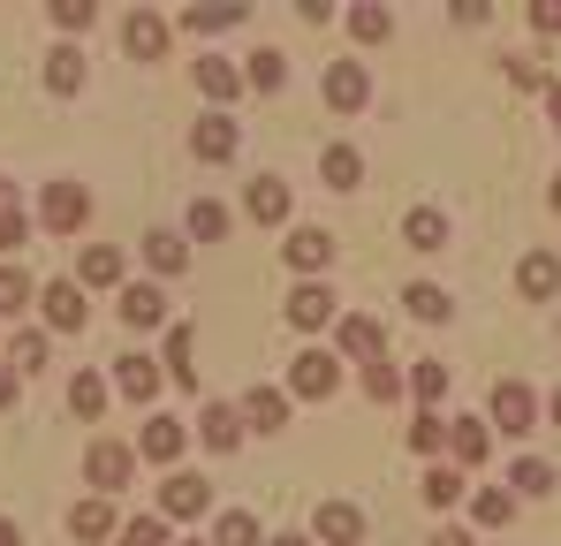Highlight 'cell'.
<instances>
[{"instance_id":"6da1fadb","label":"cell","mask_w":561,"mask_h":546,"mask_svg":"<svg viewBox=\"0 0 561 546\" xmlns=\"http://www.w3.org/2000/svg\"><path fill=\"white\" fill-rule=\"evenodd\" d=\"M342 387V357L334 350H296L288 357V402H327Z\"/></svg>"},{"instance_id":"7a4b0ae2","label":"cell","mask_w":561,"mask_h":546,"mask_svg":"<svg viewBox=\"0 0 561 546\" xmlns=\"http://www.w3.org/2000/svg\"><path fill=\"white\" fill-rule=\"evenodd\" d=\"M84 213H92V190H84V182H46L38 220H46L54 236H77V228H84Z\"/></svg>"},{"instance_id":"3957f363","label":"cell","mask_w":561,"mask_h":546,"mask_svg":"<svg viewBox=\"0 0 561 546\" xmlns=\"http://www.w3.org/2000/svg\"><path fill=\"white\" fill-rule=\"evenodd\" d=\"M493 425L516 441V433H539V395L524 387V379H501L493 387Z\"/></svg>"},{"instance_id":"277c9868","label":"cell","mask_w":561,"mask_h":546,"mask_svg":"<svg viewBox=\"0 0 561 546\" xmlns=\"http://www.w3.org/2000/svg\"><path fill=\"white\" fill-rule=\"evenodd\" d=\"M205 501H213V486H205L197 470H168V486H160V516H168V524L205 516Z\"/></svg>"},{"instance_id":"5b68a950","label":"cell","mask_w":561,"mask_h":546,"mask_svg":"<svg viewBox=\"0 0 561 546\" xmlns=\"http://www.w3.org/2000/svg\"><path fill=\"white\" fill-rule=\"evenodd\" d=\"M311 539L357 546L365 539V509H357V501H319V509H311Z\"/></svg>"},{"instance_id":"8992f818","label":"cell","mask_w":561,"mask_h":546,"mask_svg":"<svg viewBox=\"0 0 561 546\" xmlns=\"http://www.w3.org/2000/svg\"><path fill=\"white\" fill-rule=\"evenodd\" d=\"M129 470H137V448H122V441H92L84 478H92L99 493H122V486H129Z\"/></svg>"},{"instance_id":"52a82bcc","label":"cell","mask_w":561,"mask_h":546,"mask_svg":"<svg viewBox=\"0 0 561 546\" xmlns=\"http://www.w3.org/2000/svg\"><path fill=\"white\" fill-rule=\"evenodd\" d=\"M38 304H46V327H54V334H77V327L92 319V304H84V288H77V281L38 288Z\"/></svg>"},{"instance_id":"ba28073f","label":"cell","mask_w":561,"mask_h":546,"mask_svg":"<svg viewBox=\"0 0 561 546\" xmlns=\"http://www.w3.org/2000/svg\"><path fill=\"white\" fill-rule=\"evenodd\" d=\"M327 319H334V288H327V281H296V288H288V327L319 334Z\"/></svg>"},{"instance_id":"9c48e42d","label":"cell","mask_w":561,"mask_h":546,"mask_svg":"<svg viewBox=\"0 0 561 546\" xmlns=\"http://www.w3.org/2000/svg\"><path fill=\"white\" fill-rule=\"evenodd\" d=\"M327 106H342V114H357L365 99H373V77H365V61H327Z\"/></svg>"},{"instance_id":"30bf717a","label":"cell","mask_w":561,"mask_h":546,"mask_svg":"<svg viewBox=\"0 0 561 546\" xmlns=\"http://www.w3.org/2000/svg\"><path fill=\"white\" fill-rule=\"evenodd\" d=\"M280 259H288V266H296L304 281H311L319 266H334V236H327V228H288V243H280Z\"/></svg>"},{"instance_id":"8fae6325","label":"cell","mask_w":561,"mask_h":546,"mask_svg":"<svg viewBox=\"0 0 561 546\" xmlns=\"http://www.w3.org/2000/svg\"><path fill=\"white\" fill-rule=\"evenodd\" d=\"M122 327H137V334L168 327V296H160L152 281H129V288H122Z\"/></svg>"},{"instance_id":"7c38bea8","label":"cell","mask_w":561,"mask_h":546,"mask_svg":"<svg viewBox=\"0 0 561 546\" xmlns=\"http://www.w3.org/2000/svg\"><path fill=\"white\" fill-rule=\"evenodd\" d=\"M183 448H190L183 418H145V433H137V455H145V463H175Z\"/></svg>"},{"instance_id":"4fadbf2b","label":"cell","mask_w":561,"mask_h":546,"mask_svg":"<svg viewBox=\"0 0 561 546\" xmlns=\"http://www.w3.org/2000/svg\"><path fill=\"white\" fill-rule=\"evenodd\" d=\"M160 379H168V372H160V364L145 357V350H129V357H114V387H122L129 402H152V395H160Z\"/></svg>"},{"instance_id":"5bb4252c","label":"cell","mask_w":561,"mask_h":546,"mask_svg":"<svg viewBox=\"0 0 561 546\" xmlns=\"http://www.w3.org/2000/svg\"><path fill=\"white\" fill-rule=\"evenodd\" d=\"M190 152H197L205 168H220V160H236V122H228V114H205V122L190 129Z\"/></svg>"},{"instance_id":"9a60e30c","label":"cell","mask_w":561,"mask_h":546,"mask_svg":"<svg viewBox=\"0 0 561 546\" xmlns=\"http://www.w3.org/2000/svg\"><path fill=\"white\" fill-rule=\"evenodd\" d=\"M243 425L251 433H280L288 425V387H251L243 395Z\"/></svg>"},{"instance_id":"2e32d148","label":"cell","mask_w":561,"mask_h":546,"mask_svg":"<svg viewBox=\"0 0 561 546\" xmlns=\"http://www.w3.org/2000/svg\"><path fill=\"white\" fill-rule=\"evenodd\" d=\"M122 38H129V54H137V61H160V54H168V15L137 8V15L122 23Z\"/></svg>"},{"instance_id":"e0dca14e","label":"cell","mask_w":561,"mask_h":546,"mask_svg":"<svg viewBox=\"0 0 561 546\" xmlns=\"http://www.w3.org/2000/svg\"><path fill=\"white\" fill-rule=\"evenodd\" d=\"M402 243H410V251H448V213H440V205H417V213L402 220Z\"/></svg>"},{"instance_id":"ac0fdd59","label":"cell","mask_w":561,"mask_h":546,"mask_svg":"<svg viewBox=\"0 0 561 546\" xmlns=\"http://www.w3.org/2000/svg\"><path fill=\"white\" fill-rule=\"evenodd\" d=\"M342 350H350V357H365V364H379V357H387V327L365 319V311H350V319H342Z\"/></svg>"},{"instance_id":"d6986e66","label":"cell","mask_w":561,"mask_h":546,"mask_svg":"<svg viewBox=\"0 0 561 546\" xmlns=\"http://www.w3.org/2000/svg\"><path fill=\"white\" fill-rule=\"evenodd\" d=\"M197 433H205V448H213V455H228L236 441H243V433H251V425H243V410H228V402H213V410L197 418Z\"/></svg>"},{"instance_id":"ffe728a7","label":"cell","mask_w":561,"mask_h":546,"mask_svg":"<svg viewBox=\"0 0 561 546\" xmlns=\"http://www.w3.org/2000/svg\"><path fill=\"white\" fill-rule=\"evenodd\" d=\"M516 288H524L531 304H547V296L561 288V259H554V251H531V259L516 266Z\"/></svg>"},{"instance_id":"44dd1931","label":"cell","mask_w":561,"mask_h":546,"mask_svg":"<svg viewBox=\"0 0 561 546\" xmlns=\"http://www.w3.org/2000/svg\"><path fill=\"white\" fill-rule=\"evenodd\" d=\"M46 91H54V99H77V91H84V54H77V46H54V54H46Z\"/></svg>"},{"instance_id":"7402d4cb","label":"cell","mask_w":561,"mask_h":546,"mask_svg":"<svg viewBox=\"0 0 561 546\" xmlns=\"http://www.w3.org/2000/svg\"><path fill=\"white\" fill-rule=\"evenodd\" d=\"M122 281V251L114 243H92L84 259H77V288H114Z\"/></svg>"},{"instance_id":"603a6c76","label":"cell","mask_w":561,"mask_h":546,"mask_svg":"<svg viewBox=\"0 0 561 546\" xmlns=\"http://www.w3.org/2000/svg\"><path fill=\"white\" fill-rule=\"evenodd\" d=\"M243 213H251V220H288V182L259 175L251 190H243Z\"/></svg>"},{"instance_id":"cb8c5ba5","label":"cell","mask_w":561,"mask_h":546,"mask_svg":"<svg viewBox=\"0 0 561 546\" xmlns=\"http://www.w3.org/2000/svg\"><path fill=\"white\" fill-rule=\"evenodd\" d=\"M31 304H38V281L23 266H0V319H23Z\"/></svg>"},{"instance_id":"d4e9b609","label":"cell","mask_w":561,"mask_h":546,"mask_svg":"<svg viewBox=\"0 0 561 546\" xmlns=\"http://www.w3.org/2000/svg\"><path fill=\"white\" fill-rule=\"evenodd\" d=\"M319 175L334 182V190H357V175H365V152H357V145H327V152H319Z\"/></svg>"},{"instance_id":"484cf974","label":"cell","mask_w":561,"mask_h":546,"mask_svg":"<svg viewBox=\"0 0 561 546\" xmlns=\"http://www.w3.org/2000/svg\"><path fill=\"white\" fill-rule=\"evenodd\" d=\"M243 84H251V91H280V84H288V54H280V46H259L251 69H243Z\"/></svg>"},{"instance_id":"4316f807","label":"cell","mask_w":561,"mask_h":546,"mask_svg":"<svg viewBox=\"0 0 561 546\" xmlns=\"http://www.w3.org/2000/svg\"><path fill=\"white\" fill-rule=\"evenodd\" d=\"M243 23V0H220V8H183V31L213 38V31H236Z\"/></svg>"},{"instance_id":"83f0119b","label":"cell","mask_w":561,"mask_h":546,"mask_svg":"<svg viewBox=\"0 0 561 546\" xmlns=\"http://www.w3.org/2000/svg\"><path fill=\"white\" fill-rule=\"evenodd\" d=\"M69 532H77V539H114L122 524H114L106 501H77V509H69Z\"/></svg>"},{"instance_id":"f1b7e54d","label":"cell","mask_w":561,"mask_h":546,"mask_svg":"<svg viewBox=\"0 0 561 546\" xmlns=\"http://www.w3.org/2000/svg\"><path fill=\"white\" fill-rule=\"evenodd\" d=\"M402 304H410V319H425V327H440V319H448V288H433V281H410V288H402Z\"/></svg>"},{"instance_id":"f546056e","label":"cell","mask_w":561,"mask_h":546,"mask_svg":"<svg viewBox=\"0 0 561 546\" xmlns=\"http://www.w3.org/2000/svg\"><path fill=\"white\" fill-rule=\"evenodd\" d=\"M448 448H456V463H485V448H493V433H485L478 418H456V425H448Z\"/></svg>"},{"instance_id":"4dcf8cb0","label":"cell","mask_w":561,"mask_h":546,"mask_svg":"<svg viewBox=\"0 0 561 546\" xmlns=\"http://www.w3.org/2000/svg\"><path fill=\"white\" fill-rule=\"evenodd\" d=\"M69 410H77L84 425L106 410V379H99V372H77V379H69Z\"/></svg>"},{"instance_id":"1f68e13d","label":"cell","mask_w":561,"mask_h":546,"mask_svg":"<svg viewBox=\"0 0 561 546\" xmlns=\"http://www.w3.org/2000/svg\"><path fill=\"white\" fill-rule=\"evenodd\" d=\"M197 91H205V99H236V91H243V77H236L228 61H213V54H205V61H197Z\"/></svg>"},{"instance_id":"d6a6232c","label":"cell","mask_w":561,"mask_h":546,"mask_svg":"<svg viewBox=\"0 0 561 546\" xmlns=\"http://www.w3.org/2000/svg\"><path fill=\"white\" fill-rule=\"evenodd\" d=\"M145 259H152L160 273H183V266H190V243H183V236H168V228H160V236H145Z\"/></svg>"},{"instance_id":"836d02e7","label":"cell","mask_w":561,"mask_h":546,"mask_svg":"<svg viewBox=\"0 0 561 546\" xmlns=\"http://www.w3.org/2000/svg\"><path fill=\"white\" fill-rule=\"evenodd\" d=\"M190 236H197V243H220V236H228V205L197 197V205H190Z\"/></svg>"},{"instance_id":"e575fe53","label":"cell","mask_w":561,"mask_h":546,"mask_svg":"<svg viewBox=\"0 0 561 546\" xmlns=\"http://www.w3.org/2000/svg\"><path fill=\"white\" fill-rule=\"evenodd\" d=\"M508 486H516V493H531V501H539V493H554V463H539V455H524V463H516V470H508Z\"/></svg>"},{"instance_id":"d590c367","label":"cell","mask_w":561,"mask_h":546,"mask_svg":"<svg viewBox=\"0 0 561 546\" xmlns=\"http://www.w3.org/2000/svg\"><path fill=\"white\" fill-rule=\"evenodd\" d=\"M425 501H433V509H456V501H463V470L433 463V470H425Z\"/></svg>"},{"instance_id":"8d00e7d4","label":"cell","mask_w":561,"mask_h":546,"mask_svg":"<svg viewBox=\"0 0 561 546\" xmlns=\"http://www.w3.org/2000/svg\"><path fill=\"white\" fill-rule=\"evenodd\" d=\"M190 350H197V334H190V327H168V379H197V364H190Z\"/></svg>"},{"instance_id":"74e56055","label":"cell","mask_w":561,"mask_h":546,"mask_svg":"<svg viewBox=\"0 0 561 546\" xmlns=\"http://www.w3.org/2000/svg\"><path fill=\"white\" fill-rule=\"evenodd\" d=\"M8 364H15V372H23V379H31V372H38V364H46V334H38V327H23V334H15V342H8Z\"/></svg>"},{"instance_id":"f35d334b","label":"cell","mask_w":561,"mask_h":546,"mask_svg":"<svg viewBox=\"0 0 561 546\" xmlns=\"http://www.w3.org/2000/svg\"><path fill=\"white\" fill-rule=\"evenodd\" d=\"M350 31H357V38H365V46H379V38H387V31H394V15H387V8H379V0H365V8H350Z\"/></svg>"},{"instance_id":"ab89813d","label":"cell","mask_w":561,"mask_h":546,"mask_svg":"<svg viewBox=\"0 0 561 546\" xmlns=\"http://www.w3.org/2000/svg\"><path fill=\"white\" fill-rule=\"evenodd\" d=\"M213 546H259V516H243V509H228V516L213 524Z\"/></svg>"},{"instance_id":"60d3db41","label":"cell","mask_w":561,"mask_h":546,"mask_svg":"<svg viewBox=\"0 0 561 546\" xmlns=\"http://www.w3.org/2000/svg\"><path fill=\"white\" fill-rule=\"evenodd\" d=\"M470 516H478V524H508V516H516V493L485 486V493H470Z\"/></svg>"},{"instance_id":"b9f144b4","label":"cell","mask_w":561,"mask_h":546,"mask_svg":"<svg viewBox=\"0 0 561 546\" xmlns=\"http://www.w3.org/2000/svg\"><path fill=\"white\" fill-rule=\"evenodd\" d=\"M114 539H122V546H168V516H129Z\"/></svg>"},{"instance_id":"7bdbcfd3","label":"cell","mask_w":561,"mask_h":546,"mask_svg":"<svg viewBox=\"0 0 561 546\" xmlns=\"http://www.w3.org/2000/svg\"><path fill=\"white\" fill-rule=\"evenodd\" d=\"M410 387H417V402H440V395H448V364H417V372H410Z\"/></svg>"},{"instance_id":"ee69618b","label":"cell","mask_w":561,"mask_h":546,"mask_svg":"<svg viewBox=\"0 0 561 546\" xmlns=\"http://www.w3.org/2000/svg\"><path fill=\"white\" fill-rule=\"evenodd\" d=\"M410 448H417V455H440V448H448V425H440V418L425 410V418L410 425Z\"/></svg>"},{"instance_id":"f6af8a7d","label":"cell","mask_w":561,"mask_h":546,"mask_svg":"<svg viewBox=\"0 0 561 546\" xmlns=\"http://www.w3.org/2000/svg\"><path fill=\"white\" fill-rule=\"evenodd\" d=\"M365 395H373V402H394V395H402V379H394V364H387V357L365 364Z\"/></svg>"},{"instance_id":"bcb514c9","label":"cell","mask_w":561,"mask_h":546,"mask_svg":"<svg viewBox=\"0 0 561 546\" xmlns=\"http://www.w3.org/2000/svg\"><path fill=\"white\" fill-rule=\"evenodd\" d=\"M23 243H31V213H23V205H15V213H0V251H8V259H15V251H23Z\"/></svg>"},{"instance_id":"7dc6e473","label":"cell","mask_w":561,"mask_h":546,"mask_svg":"<svg viewBox=\"0 0 561 546\" xmlns=\"http://www.w3.org/2000/svg\"><path fill=\"white\" fill-rule=\"evenodd\" d=\"M54 23H61V31H92L99 8H92V0H54Z\"/></svg>"},{"instance_id":"c3c4849f","label":"cell","mask_w":561,"mask_h":546,"mask_svg":"<svg viewBox=\"0 0 561 546\" xmlns=\"http://www.w3.org/2000/svg\"><path fill=\"white\" fill-rule=\"evenodd\" d=\"M531 31L554 38V31H561V0H531Z\"/></svg>"},{"instance_id":"681fc988","label":"cell","mask_w":561,"mask_h":546,"mask_svg":"<svg viewBox=\"0 0 561 546\" xmlns=\"http://www.w3.org/2000/svg\"><path fill=\"white\" fill-rule=\"evenodd\" d=\"M508 77H516V84H524V91H547V69H539L531 54H524V61H508Z\"/></svg>"},{"instance_id":"f907efd6","label":"cell","mask_w":561,"mask_h":546,"mask_svg":"<svg viewBox=\"0 0 561 546\" xmlns=\"http://www.w3.org/2000/svg\"><path fill=\"white\" fill-rule=\"evenodd\" d=\"M15 387H23V372H15V364H0V410L15 402Z\"/></svg>"},{"instance_id":"816d5d0a","label":"cell","mask_w":561,"mask_h":546,"mask_svg":"<svg viewBox=\"0 0 561 546\" xmlns=\"http://www.w3.org/2000/svg\"><path fill=\"white\" fill-rule=\"evenodd\" d=\"M547 114H554V129H561V84H547Z\"/></svg>"},{"instance_id":"f5cc1de1","label":"cell","mask_w":561,"mask_h":546,"mask_svg":"<svg viewBox=\"0 0 561 546\" xmlns=\"http://www.w3.org/2000/svg\"><path fill=\"white\" fill-rule=\"evenodd\" d=\"M0 213H15V182L0 175Z\"/></svg>"},{"instance_id":"db71d44e","label":"cell","mask_w":561,"mask_h":546,"mask_svg":"<svg viewBox=\"0 0 561 546\" xmlns=\"http://www.w3.org/2000/svg\"><path fill=\"white\" fill-rule=\"evenodd\" d=\"M0 546H23V532H15V524H8V516H0Z\"/></svg>"},{"instance_id":"11a10c76","label":"cell","mask_w":561,"mask_h":546,"mask_svg":"<svg viewBox=\"0 0 561 546\" xmlns=\"http://www.w3.org/2000/svg\"><path fill=\"white\" fill-rule=\"evenodd\" d=\"M433 546H470V532H440V539H433Z\"/></svg>"},{"instance_id":"9f6ffc18","label":"cell","mask_w":561,"mask_h":546,"mask_svg":"<svg viewBox=\"0 0 561 546\" xmlns=\"http://www.w3.org/2000/svg\"><path fill=\"white\" fill-rule=\"evenodd\" d=\"M274 546H311V539H304V532H280V539Z\"/></svg>"},{"instance_id":"6f0895ef","label":"cell","mask_w":561,"mask_h":546,"mask_svg":"<svg viewBox=\"0 0 561 546\" xmlns=\"http://www.w3.org/2000/svg\"><path fill=\"white\" fill-rule=\"evenodd\" d=\"M547 418H554V425H561V387H554V402H547Z\"/></svg>"},{"instance_id":"680465c9","label":"cell","mask_w":561,"mask_h":546,"mask_svg":"<svg viewBox=\"0 0 561 546\" xmlns=\"http://www.w3.org/2000/svg\"><path fill=\"white\" fill-rule=\"evenodd\" d=\"M547 205H554V213H561V175H554V190H547Z\"/></svg>"},{"instance_id":"91938a15","label":"cell","mask_w":561,"mask_h":546,"mask_svg":"<svg viewBox=\"0 0 561 546\" xmlns=\"http://www.w3.org/2000/svg\"><path fill=\"white\" fill-rule=\"evenodd\" d=\"M190 546H205V539H190Z\"/></svg>"}]
</instances>
